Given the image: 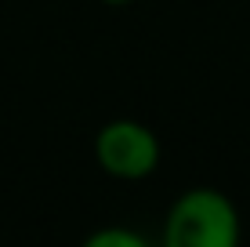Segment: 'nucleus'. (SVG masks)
<instances>
[{
  "label": "nucleus",
  "instance_id": "2",
  "mask_svg": "<svg viewBox=\"0 0 250 247\" xmlns=\"http://www.w3.org/2000/svg\"><path fill=\"white\" fill-rule=\"evenodd\" d=\"M94 160L105 175L138 182L160 164V138L138 120H109L94 135Z\"/></svg>",
  "mask_w": 250,
  "mask_h": 247
},
{
  "label": "nucleus",
  "instance_id": "1",
  "mask_svg": "<svg viewBox=\"0 0 250 247\" xmlns=\"http://www.w3.org/2000/svg\"><path fill=\"white\" fill-rule=\"evenodd\" d=\"M167 247H236L239 244V215L236 203L218 189H188L167 211L163 222Z\"/></svg>",
  "mask_w": 250,
  "mask_h": 247
},
{
  "label": "nucleus",
  "instance_id": "3",
  "mask_svg": "<svg viewBox=\"0 0 250 247\" xmlns=\"http://www.w3.org/2000/svg\"><path fill=\"white\" fill-rule=\"evenodd\" d=\"M87 247H145L138 233H124V229H102V233L87 236Z\"/></svg>",
  "mask_w": 250,
  "mask_h": 247
},
{
  "label": "nucleus",
  "instance_id": "4",
  "mask_svg": "<svg viewBox=\"0 0 250 247\" xmlns=\"http://www.w3.org/2000/svg\"><path fill=\"white\" fill-rule=\"evenodd\" d=\"M105 4H131V0H105Z\"/></svg>",
  "mask_w": 250,
  "mask_h": 247
}]
</instances>
